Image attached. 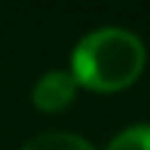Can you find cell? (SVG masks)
<instances>
[{"instance_id":"2","label":"cell","mask_w":150,"mask_h":150,"mask_svg":"<svg viewBox=\"0 0 150 150\" xmlns=\"http://www.w3.org/2000/svg\"><path fill=\"white\" fill-rule=\"evenodd\" d=\"M75 89H78V81L72 72L67 70H47L42 78L33 83V103H36L42 111H59L67 103L72 100Z\"/></svg>"},{"instance_id":"1","label":"cell","mask_w":150,"mask_h":150,"mask_svg":"<svg viewBox=\"0 0 150 150\" xmlns=\"http://www.w3.org/2000/svg\"><path fill=\"white\" fill-rule=\"evenodd\" d=\"M145 67V45L134 31L103 25L78 39L72 50V75L78 83L100 92L128 86Z\"/></svg>"},{"instance_id":"3","label":"cell","mask_w":150,"mask_h":150,"mask_svg":"<svg viewBox=\"0 0 150 150\" xmlns=\"http://www.w3.org/2000/svg\"><path fill=\"white\" fill-rule=\"evenodd\" d=\"M20 150H95L83 136L70 134V131H42L31 136Z\"/></svg>"},{"instance_id":"4","label":"cell","mask_w":150,"mask_h":150,"mask_svg":"<svg viewBox=\"0 0 150 150\" xmlns=\"http://www.w3.org/2000/svg\"><path fill=\"white\" fill-rule=\"evenodd\" d=\"M106 150H150V122H134L117 131Z\"/></svg>"}]
</instances>
